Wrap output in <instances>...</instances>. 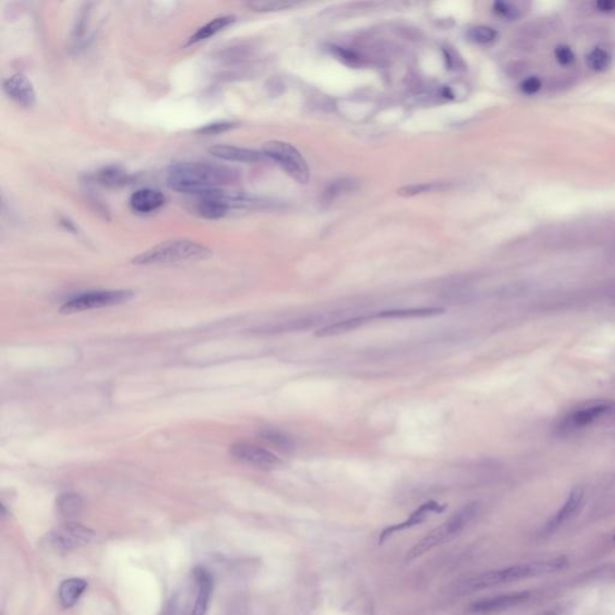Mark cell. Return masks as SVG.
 <instances>
[{"label": "cell", "instance_id": "1", "mask_svg": "<svg viewBox=\"0 0 615 615\" xmlns=\"http://www.w3.org/2000/svg\"><path fill=\"white\" fill-rule=\"evenodd\" d=\"M236 178L232 168L210 162H181L167 172V184L171 189L199 196L223 190Z\"/></svg>", "mask_w": 615, "mask_h": 615}, {"label": "cell", "instance_id": "2", "mask_svg": "<svg viewBox=\"0 0 615 615\" xmlns=\"http://www.w3.org/2000/svg\"><path fill=\"white\" fill-rule=\"evenodd\" d=\"M567 560L565 557H554L551 560L543 562H530V564H520L514 566L506 567L497 571H489L479 576L471 577L469 579L463 581L459 586L460 590L477 591L493 588V586H501L506 583L522 581L525 578L531 577L549 575L554 572L560 571L564 567H566Z\"/></svg>", "mask_w": 615, "mask_h": 615}, {"label": "cell", "instance_id": "3", "mask_svg": "<svg viewBox=\"0 0 615 615\" xmlns=\"http://www.w3.org/2000/svg\"><path fill=\"white\" fill-rule=\"evenodd\" d=\"M210 255V249L196 242L189 240H172L147 250L132 260V262L141 266L179 264L186 261L203 260Z\"/></svg>", "mask_w": 615, "mask_h": 615}, {"label": "cell", "instance_id": "4", "mask_svg": "<svg viewBox=\"0 0 615 615\" xmlns=\"http://www.w3.org/2000/svg\"><path fill=\"white\" fill-rule=\"evenodd\" d=\"M479 511V503H471L465 505L460 508L458 512L454 513L452 517H449L444 524L434 529L427 536L412 547L410 552L407 553V559H416L423 555L425 553L429 552L430 549L439 547L444 543L449 542L454 537L458 536L460 532L468 527L473 518Z\"/></svg>", "mask_w": 615, "mask_h": 615}, {"label": "cell", "instance_id": "5", "mask_svg": "<svg viewBox=\"0 0 615 615\" xmlns=\"http://www.w3.org/2000/svg\"><path fill=\"white\" fill-rule=\"evenodd\" d=\"M262 154L277 162L288 176L301 184L309 181V167L301 153L290 143L281 141H269L262 147Z\"/></svg>", "mask_w": 615, "mask_h": 615}, {"label": "cell", "instance_id": "6", "mask_svg": "<svg viewBox=\"0 0 615 615\" xmlns=\"http://www.w3.org/2000/svg\"><path fill=\"white\" fill-rule=\"evenodd\" d=\"M131 291L127 290H108V291H95L87 292L70 301L64 303L60 312L63 314L81 313L86 310L101 309V308L113 307L127 303L131 299Z\"/></svg>", "mask_w": 615, "mask_h": 615}, {"label": "cell", "instance_id": "7", "mask_svg": "<svg viewBox=\"0 0 615 615\" xmlns=\"http://www.w3.org/2000/svg\"><path fill=\"white\" fill-rule=\"evenodd\" d=\"M94 532L77 523H66L49 532L47 543L55 552H71L93 540Z\"/></svg>", "mask_w": 615, "mask_h": 615}, {"label": "cell", "instance_id": "8", "mask_svg": "<svg viewBox=\"0 0 615 615\" xmlns=\"http://www.w3.org/2000/svg\"><path fill=\"white\" fill-rule=\"evenodd\" d=\"M229 454L237 462L264 469H272L283 464V460L268 449L249 442L232 444L229 449Z\"/></svg>", "mask_w": 615, "mask_h": 615}, {"label": "cell", "instance_id": "9", "mask_svg": "<svg viewBox=\"0 0 615 615\" xmlns=\"http://www.w3.org/2000/svg\"><path fill=\"white\" fill-rule=\"evenodd\" d=\"M6 95L21 108H33L36 101L34 87L23 73H15L3 84Z\"/></svg>", "mask_w": 615, "mask_h": 615}, {"label": "cell", "instance_id": "10", "mask_svg": "<svg viewBox=\"0 0 615 615\" xmlns=\"http://www.w3.org/2000/svg\"><path fill=\"white\" fill-rule=\"evenodd\" d=\"M527 597H529L527 592H513L506 595L495 596L475 602L474 605H471V612L477 614H489L499 610H506L513 605H520L524 601L527 600Z\"/></svg>", "mask_w": 615, "mask_h": 615}, {"label": "cell", "instance_id": "11", "mask_svg": "<svg viewBox=\"0 0 615 615\" xmlns=\"http://www.w3.org/2000/svg\"><path fill=\"white\" fill-rule=\"evenodd\" d=\"M444 510V506L435 503V501L423 503L421 507L416 510L415 512L411 513L410 517L407 518L406 520L401 523V524L386 527L384 531L381 532L380 542H384L385 540H387L388 537H391L396 532L403 531V530H406V529H411V527H416L421 523L425 522V518L428 517L430 513H441Z\"/></svg>", "mask_w": 615, "mask_h": 615}, {"label": "cell", "instance_id": "12", "mask_svg": "<svg viewBox=\"0 0 615 615\" xmlns=\"http://www.w3.org/2000/svg\"><path fill=\"white\" fill-rule=\"evenodd\" d=\"M196 600L190 615H205L213 591V579L202 567L195 570Z\"/></svg>", "mask_w": 615, "mask_h": 615}, {"label": "cell", "instance_id": "13", "mask_svg": "<svg viewBox=\"0 0 615 615\" xmlns=\"http://www.w3.org/2000/svg\"><path fill=\"white\" fill-rule=\"evenodd\" d=\"M165 203V196L157 189H140L135 191L130 197V207L132 210L141 214H148L160 210Z\"/></svg>", "mask_w": 615, "mask_h": 615}, {"label": "cell", "instance_id": "14", "mask_svg": "<svg viewBox=\"0 0 615 615\" xmlns=\"http://www.w3.org/2000/svg\"><path fill=\"white\" fill-rule=\"evenodd\" d=\"M210 153L213 157L226 160V162H258L262 160L264 154L260 151L242 148V147L227 146V145H218L210 147Z\"/></svg>", "mask_w": 615, "mask_h": 615}, {"label": "cell", "instance_id": "15", "mask_svg": "<svg viewBox=\"0 0 615 615\" xmlns=\"http://www.w3.org/2000/svg\"><path fill=\"white\" fill-rule=\"evenodd\" d=\"M610 410V405L601 403L595 405H589L579 410L573 411L571 415L567 416L564 420V428L565 429H579L586 425H590L591 422L597 420L599 417L605 415V412Z\"/></svg>", "mask_w": 615, "mask_h": 615}, {"label": "cell", "instance_id": "16", "mask_svg": "<svg viewBox=\"0 0 615 615\" xmlns=\"http://www.w3.org/2000/svg\"><path fill=\"white\" fill-rule=\"evenodd\" d=\"M583 490L581 489H575L570 497L567 499L566 503H564V506L560 508V511L553 517L552 520L547 525L546 531L551 532L557 530V527H562L565 523L568 522L577 511L581 507V501H583Z\"/></svg>", "mask_w": 615, "mask_h": 615}, {"label": "cell", "instance_id": "17", "mask_svg": "<svg viewBox=\"0 0 615 615\" xmlns=\"http://www.w3.org/2000/svg\"><path fill=\"white\" fill-rule=\"evenodd\" d=\"M88 583L82 578H68L59 586L58 597L64 608H71L79 602L81 596L87 590Z\"/></svg>", "mask_w": 615, "mask_h": 615}, {"label": "cell", "instance_id": "18", "mask_svg": "<svg viewBox=\"0 0 615 615\" xmlns=\"http://www.w3.org/2000/svg\"><path fill=\"white\" fill-rule=\"evenodd\" d=\"M371 320H374L373 314L371 315H363V316L347 318V320L338 321V323L327 325L325 327L320 328L315 332V336L320 338L337 337V336H340V334H345V333L355 331L357 328L362 327L363 325L371 323Z\"/></svg>", "mask_w": 615, "mask_h": 615}, {"label": "cell", "instance_id": "19", "mask_svg": "<svg viewBox=\"0 0 615 615\" xmlns=\"http://www.w3.org/2000/svg\"><path fill=\"white\" fill-rule=\"evenodd\" d=\"M442 308H410V309H393V310H384L379 313L373 314V318H430L436 316L440 314H444Z\"/></svg>", "mask_w": 615, "mask_h": 615}, {"label": "cell", "instance_id": "20", "mask_svg": "<svg viewBox=\"0 0 615 615\" xmlns=\"http://www.w3.org/2000/svg\"><path fill=\"white\" fill-rule=\"evenodd\" d=\"M235 21V16H219V17H215L213 20L210 21L208 23H205V25H202L199 29L196 30L195 33L191 35L189 40H188V44H197V42H201L203 40L210 39L212 36H214V35L220 33L221 30H224L225 28H227L229 25H232Z\"/></svg>", "mask_w": 615, "mask_h": 615}, {"label": "cell", "instance_id": "21", "mask_svg": "<svg viewBox=\"0 0 615 615\" xmlns=\"http://www.w3.org/2000/svg\"><path fill=\"white\" fill-rule=\"evenodd\" d=\"M95 178L101 186H108V188L125 186L131 179V177L129 176V173L124 171L122 167L114 166V165L103 167L97 173Z\"/></svg>", "mask_w": 615, "mask_h": 615}, {"label": "cell", "instance_id": "22", "mask_svg": "<svg viewBox=\"0 0 615 615\" xmlns=\"http://www.w3.org/2000/svg\"><path fill=\"white\" fill-rule=\"evenodd\" d=\"M260 438L274 446L275 449H280L283 452H291L294 449V441L291 436L281 430L274 428H264L259 433Z\"/></svg>", "mask_w": 615, "mask_h": 615}, {"label": "cell", "instance_id": "23", "mask_svg": "<svg viewBox=\"0 0 615 615\" xmlns=\"http://www.w3.org/2000/svg\"><path fill=\"white\" fill-rule=\"evenodd\" d=\"M57 506H58L59 512L62 513L64 517H77L84 510V500L79 494H62L57 501Z\"/></svg>", "mask_w": 615, "mask_h": 615}, {"label": "cell", "instance_id": "24", "mask_svg": "<svg viewBox=\"0 0 615 615\" xmlns=\"http://www.w3.org/2000/svg\"><path fill=\"white\" fill-rule=\"evenodd\" d=\"M586 63L591 71L597 73H605L612 65V55L607 49L595 47L586 55Z\"/></svg>", "mask_w": 615, "mask_h": 615}, {"label": "cell", "instance_id": "25", "mask_svg": "<svg viewBox=\"0 0 615 615\" xmlns=\"http://www.w3.org/2000/svg\"><path fill=\"white\" fill-rule=\"evenodd\" d=\"M468 35H469L470 39L473 40L474 42L479 45L492 44L498 38L497 30L490 28V27H487V25L474 27V28H471L469 30Z\"/></svg>", "mask_w": 615, "mask_h": 615}, {"label": "cell", "instance_id": "26", "mask_svg": "<svg viewBox=\"0 0 615 615\" xmlns=\"http://www.w3.org/2000/svg\"><path fill=\"white\" fill-rule=\"evenodd\" d=\"M493 10L499 17L506 21H516L520 17V9L513 3L508 1H497L494 3Z\"/></svg>", "mask_w": 615, "mask_h": 615}, {"label": "cell", "instance_id": "27", "mask_svg": "<svg viewBox=\"0 0 615 615\" xmlns=\"http://www.w3.org/2000/svg\"><path fill=\"white\" fill-rule=\"evenodd\" d=\"M249 8L256 11H279L285 10L288 8L296 5L292 1H283V0H264V1H254L248 4Z\"/></svg>", "mask_w": 615, "mask_h": 615}, {"label": "cell", "instance_id": "28", "mask_svg": "<svg viewBox=\"0 0 615 615\" xmlns=\"http://www.w3.org/2000/svg\"><path fill=\"white\" fill-rule=\"evenodd\" d=\"M554 58L559 65H562L564 68H568L576 62V54L573 52V49L568 47L567 45H559L554 49Z\"/></svg>", "mask_w": 615, "mask_h": 615}, {"label": "cell", "instance_id": "29", "mask_svg": "<svg viewBox=\"0 0 615 615\" xmlns=\"http://www.w3.org/2000/svg\"><path fill=\"white\" fill-rule=\"evenodd\" d=\"M442 189V186L440 184H434V183H425V184H414V186H404L401 190H398V194L401 196H414L417 194H423V192H431V191L440 190Z\"/></svg>", "mask_w": 615, "mask_h": 615}, {"label": "cell", "instance_id": "30", "mask_svg": "<svg viewBox=\"0 0 615 615\" xmlns=\"http://www.w3.org/2000/svg\"><path fill=\"white\" fill-rule=\"evenodd\" d=\"M542 87V81H541L540 77H537V76H530V77H527V79H524L522 84H520V86H519L520 92H522L524 95H527V97H532V95H536V94L540 93Z\"/></svg>", "mask_w": 615, "mask_h": 615}, {"label": "cell", "instance_id": "31", "mask_svg": "<svg viewBox=\"0 0 615 615\" xmlns=\"http://www.w3.org/2000/svg\"><path fill=\"white\" fill-rule=\"evenodd\" d=\"M236 127L235 123L232 122H216L205 125L200 127L197 132L200 134H205V135H214V134H220V132L227 131L229 129H234Z\"/></svg>", "mask_w": 615, "mask_h": 615}, {"label": "cell", "instance_id": "32", "mask_svg": "<svg viewBox=\"0 0 615 615\" xmlns=\"http://www.w3.org/2000/svg\"><path fill=\"white\" fill-rule=\"evenodd\" d=\"M594 8L601 14H615V0H599L594 3Z\"/></svg>", "mask_w": 615, "mask_h": 615}, {"label": "cell", "instance_id": "33", "mask_svg": "<svg viewBox=\"0 0 615 615\" xmlns=\"http://www.w3.org/2000/svg\"><path fill=\"white\" fill-rule=\"evenodd\" d=\"M178 608H179L178 596H172L171 599L167 601L165 605L162 607V612L159 613V615H177L178 614Z\"/></svg>", "mask_w": 615, "mask_h": 615}, {"label": "cell", "instance_id": "34", "mask_svg": "<svg viewBox=\"0 0 615 615\" xmlns=\"http://www.w3.org/2000/svg\"><path fill=\"white\" fill-rule=\"evenodd\" d=\"M541 615H557V613H554V612H546V613H543Z\"/></svg>", "mask_w": 615, "mask_h": 615}]
</instances>
